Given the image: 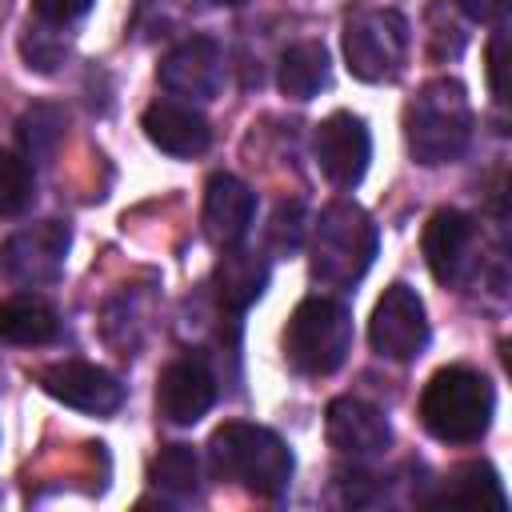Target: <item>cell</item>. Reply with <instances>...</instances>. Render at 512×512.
Returning <instances> with one entry per match:
<instances>
[{
  "label": "cell",
  "mask_w": 512,
  "mask_h": 512,
  "mask_svg": "<svg viewBox=\"0 0 512 512\" xmlns=\"http://www.w3.org/2000/svg\"><path fill=\"white\" fill-rule=\"evenodd\" d=\"M208 460L220 480H232L264 500L284 496L296 472L292 448L272 428L248 420H224L208 440Z\"/></svg>",
  "instance_id": "1"
},
{
  "label": "cell",
  "mask_w": 512,
  "mask_h": 512,
  "mask_svg": "<svg viewBox=\"0 0 512 512\" xmlns=\"http://www.w3.org/2000/svg\"><path fill=\"white\" fill-rule=\"evenodd\" d=\"M472 140V104L460 80L436 76L420 84V92L404 108V144L408 156L424 168L452 164L464 156Z\"/></svg>",
  "instance_id": "2"
},
{
  "label": "cell",
  "mask_w": 512,
  "mask_h": 512,
  "mask_svg": "<svg viewBox=\"0 0 512 512\" xmlns=\"http://www.w3.org/2000/svg\"><path fill=\"white\" fill-rule=\"evenodd\" d=\"M492 412H496V392L488 376L468 364H448L432 372L416 404L424 432L436 436L440 444H476L488 432Z\"/></svg>",
  "instance_id": "3"
},
{
  "label": "cell",
  "mask_w": 512,
  "mask_h": 512,
  "mask_svg": "<svg viewBox=\"0 0 512 512\" xmlns=\"http://www.w3.org/2000/svg\"><path fill=\"white\" fill-rule=\"evenodd\" d=\"M380 248V232L372 224V216L356 204V200H332L316 228H312V244H308V268L312 280L324 288H352L364 280V272L372 268Z\"/></svg>",
  "instance_id": "4"
},
{
  "label": "cell",
  "mask_w": 512,
  "mask_h": 512,
  "mask_svg": "<svg viewBox=\"0 0 512 512\" xmlns=\"http://www.w3.org/2000/svg\"><path fill=\"white\" fill-rule=\"evenodd\" d=\"M284 364L296 376H332L352 352V312L332 296H304L280 336Z\"/></svg>",
  "instance_id": "5"
},
{
  "label": "cell",
  "mask_w": 512,
  "mask_h": 512,
  "mask_svg": "<svg viewBox=\"0 0 512 512\" xmlns=\"http://www.w3.org/2000/svg\"><path fill=\"white\" fill-rule=\"evenodd\" d=\"M408 56V20L396 8H364L344 24L348 72L364 84L396 80Z\"/></svg>",
  "instance_id": "6"
},
{
  "label": "cell",
  "mask_w": 512,
  "mask_h": 512,
  "mask_svg": "<svg viewBox=\"0 0 512 512\" xmlns=\"http://www.w3.org/2000/svg\"><path fill=\"white\" fill-rule=\"evenodd\" d=\"M368 344L376 356L396 360V364H408L428 348V312H424V300L416 296V288H408L400 280L384 288V296L376 300L372 320H368Z\"/></svg>",
  "instance_id": "7"
},
{
  "label": "cell",
  "mask_w": 512,
  "mask_h": 512,
  "mask_svg": "<svg viewBox=\"0 0 512 512\" xmlns=\"http://www.w3.org/2000/svg\"><path fill=\"white\" fill-rule=\"evenodd\" d=\"M156 80H160L164 92H172L188 104L192 100L208 104L224 88V52L212 36H188L172 52H164V60L156 68Z\"/></svg>",
  "instance_id": "8"
},
{
  "label": "cell",
  "mask_w": 512,
  "mask_h": 512,
  "mask_svg": "<svg viewBox=\"0 0 512 512\" xmlns=\"http://www.w3.org/2000/svg\"><path fill=\"white\" fill-rule=\"evenodd\" d=\"M68 244H72V228L64 220H40V224H28L16 236H8L0 264L16 284L40 288L64 272Z\"/></svg>",
  "instance_id": "9"
},
{
  "label": "cell",
  "mask_w": 512,
  "mask_h": 512,
  "mask_svg": "<svg viewBox=\"0 0 512 512\" xmlns=\"http://www.w3.org/2000/svg\"><path fill=\"white\" fill-rule=\"evenodd\" d=\"M372 160V132L356 112H332L316 124V164L328 184L356 188Z\"/></svg>",
  "instance_id": "10"
},
{
  "label": "cell",
  "mask_w": 512,
  "mask_h": 512,
  "mask_svg": "<svg viewBox=\"0 0 512 512\" xmlns=\"http://www.w3.org/2000/svg\"><path fill=\"white\" fill-rule=\"evenodd\" d=\"M476 220L460 208H436L424 224V264L428 272L444 284L456 288L468 280V272L476 268Z\"/></svg>",
  "instance_id": "11"
},
{
  "label": "cell",
  "mask_w": 512,
  "mask_h": 512,
  "mask_svg": "<svg viewBox=\"0 0 512 512\" xmlns=\"http://www.w3.org/2000/svg\"><path fill=\"white\" fill-rule=\"evenodd\" d=\"M36 380L52 400H60L76 412H88V416H112L124 400V384L108 368L88 364V360H56V364L40 368Z\"/></svg>",
  "instance_id": "12"
},
{
  "label": "cell",
  "mask_w": 512,
  "mask_h": 512,
  "mask_svg": "<svg viewBox=\"0 0 512 512\" xmlns=\"http://www.w3.org/2000/svg\"><path fill=\"white\" fill-rule=\"evenodd\" d=\"M212 400H216V376H212L204 356L184 352V356H176L160 368V376H156V412H160V420H168L176 428H188L212 408Z\"/></svg>",
  "instance_id": "13"
},
{
  "label": "cell",
  "mask_w": 512,
  "mask_h": 512,
  "mask_svg": "<svg viewBox=\"0 0 512 512\" xmlns=\"http://www.w3.org/2000/svg\"><path fill=\"white\" fill-rule=\"evenodd\" d=\"M324 436L348 460H376L392 444V424L380 408L356 396H336L324 408Z\"/></svg>",
  "instance_id": "14"
},
{
  "label": "cell",
  "mask_w": 512,
  "mask_h": 512,
  "mask_svg": "<svg viewBox=\"0 0 512 512\" xmlns=\"http://www.w3.org/2000/svg\"><path fill=\"white\" fill-rule=\"evenodd\" d=\"M140 128L160 152L180 156V160H192L212 144V128H208L204 112L192 108L188 100H172V96L152 100L140 116Z\"/></svg>",
  "instance_id": "15"
},
{
  "label": "cell",
  "mask_w": 512,
  "mask_h": 512,
  "mask_svg": "<svg viewBox=\"0 0 512 512\" xmlns=\"http://www.w3.org/2000/svg\"><path fill=\"white\" fill-rule=\"evenodd\" d=\"M252 216H256V192L240 176L216 172L204 192V236L216 248H232L248 236Z\"/></svg>",
  "instance_id": "16"
},
{
  "label": "cell",
  "mask_w": 512,
  "mask_h": 512,
  "mask_svg": "<svg viewBox=\"0 0 512 512\" xmlns=\"http://www.w3.org/2000/svg\"><path fill=\"white\" fill-rule=\"evenodd\" d=\"M212 288H216V300L220 308L228 312H244L260 300V292L268 288V260L252 248H224V256L216 260V272H212Z\"/></svg>",
  "instance_id": "17"
},
{
  "label": "cell",
  "mask_w": 512,
  "mask_h": 512,
  "mask_svg": "<svg viewBox=\"0 0 512 512\" xmlns=\"http://www.w3.org/2000/svg\"><path fill=\"white\" fill-rule=\"evenodd\" d=\"M424 504H436V508H444V504H452V508H484V504L508 508V492H504V484L488 460H468V464H456L440 480V488L432 496H424Z\"/></svg>",
  "instance_id": "18"
},
{
  "label": "cell",
  "mask_w": 512,
  "mask_h": 512,
  "mask_svg": "<svg viewBox=\"0 0 512 512\" xmlns=\"http://www.w3.org/2000/svg\"><path fill=\"white\" fill-rule=\"evenodd\" d=\"M60 336V312L32 292L0 300V344L16 348H40Z\"/></svg>",
  "instance_id": "19"
},
{
  "label": "cell",
  "mask_w": 512,
  "mask_h": 512,
  "mask_svg": "<svg viewBox=\"0 0 512 512\" xmlns=\"http://www.w3.org/2000/svg\"><path fill=\"white\" fill-rule=\"evenodd\" d=\"M332 64L328 48L320 40H296L280 56V92L288 100H312L320 88H328Z\"/></svg>",
  "instance_id": "20"
},
{
  "label": "cell",
  "mask_w": 512,
  "mask_h": 512,
  "mask_svg": "<svg viewBox=\"0 0 512 512\" xmlns=\"http://www.w3.org/2000/svg\"><path fill=\"white\" fill-rule=\"evenodd\" d=\"M148 480L172 500H192L200 488V456L188 444H164L160 456L148 464Z\"/></svg>",
  "instance_id": "21"
},
{
  "label": "cell",
  "mask_w": 512,
  "mask_h": 512,
  "mask_svg": "<svg viewBox=\"0 0 512 512\" xmlns=\"http://www.w3.org/2000/svg\"><path fill=\"white\" fill-rule=\"evenodd\" d=\"M16 132H20V152H24L32 164H44V160L56 156V148H60V140H64V112H60L56 104H32V108L20 116Z\"/></svg>",
  "instance_id": "22"
},
{
  "label": "cell",
  "mask_w": 512,
  "mask_h": 512,
  "mask_svg": "<svg viewBox=\"0 0 512 512\" xmlns=\"http://www.w3.org/2000/svg\"><path fill=\"white\" fill-rule=\"evenodd\" d=\"M36 196V168L24 152L0 148V216H20Z\"/></svg>",
  "instance_id": "23"
},
{
  "label": "cell",
  "mask_w": 512,
  "mask_h": 512,
  "mask_svg": "<svg viewBox=\"0 0 512 512\" xmlns=\"http://www.w3.org/2000/svg\"><path fill=\"white\" fill-rule=\"evenodd\" d=\"M464 24H468V16L456 8V0H436L428 8V52L436 60H456L468 44Z\"/></svg>",
  "instance_id": "24"
},
{
  "label": "cell",
  "mask_w": 512,
  "mask_h": 512,
  "mask_svg": "<svg viewBox=\"0 0 512 512\" xmlns=\"http://www.w3.org/2000/svg\"><path fill=\"white\" fill-rule=\"evenodd\" d=\"M304 224H308L304 204L300 200H280L276 212H272V224H268V244L276 252H284V256L296 252L300 240H304Z\"/></svg>",
  "instance_id": "25"
},
{
  "label": "cell",
  "mask_w": 512,
  "mask_h": 512,
  "mask_svg": "<svg viewBox=\"0 0 512 512\" xmlns=\"http://www.w3.org/2000/svg\"><path fill=\"white\" fill-rule=\"evenodd\" d=\"M24 60H28V68H40V72H52L64 60V44L52 40V28L48 24L28 28V36H24Z\"/></svg>",
  "instance_id": "26"
},
{
  "label": "cell",
  "mask_w": 512,
  "mask_h": 512,
  "mask_svg": "<svg viewBox=\"0 0 512 512\" xmlns=\"http://www.w3.org/2000/svg\"><path fill=\"white\" fill-rule=\"evenodd\" d=\"M88 8H92V0H32L36 24H48V28H68V24H76Z\"/></svg>",
  "instance_id": "27"
},
{
  "label": "cell",
  "mask_w": 512,
  "mask_h": 512,
  "mask_svg": "<svg viewBox=\"0 0 512 512\" xmlns=\"http://www.w3.org/2000/svg\"><path fill=\"white\" fill-rule=\"evenodd\" d=\"M504 48H508V32L504 24H496L488 48H484V72H488V92L504 104Z\"/></svg>",
  "instance_id": "28"
},
{
  "label": "cell",
  "mask_w": 512,
  "mask_h": 512,
  "mask_svg": "<svg viewBox=\"0 0 512 512\" xmlns=\"http://www.w3.org/2000/svg\"><path fill=\"white\" fill-rule=\"evenodd\" d=\"M456 8H460L472 24H504L512 0H456Z\"/></svg>",
  "instance_id": "29"
},
{
  "label": "cell",
  "mask_w": 512,
  "mask_h": 512,
  "mask_svg": "<svg viewBox=\"0 0 512 512\" xmlns=\"http://www.w3.org/2000/svg\"><path fill=\"white\" fill-rule=\"evenodd\" d=\"M216 4H244V0H216Z\"/></svg>",
  "instance_id": "30"
}]
</instances>
